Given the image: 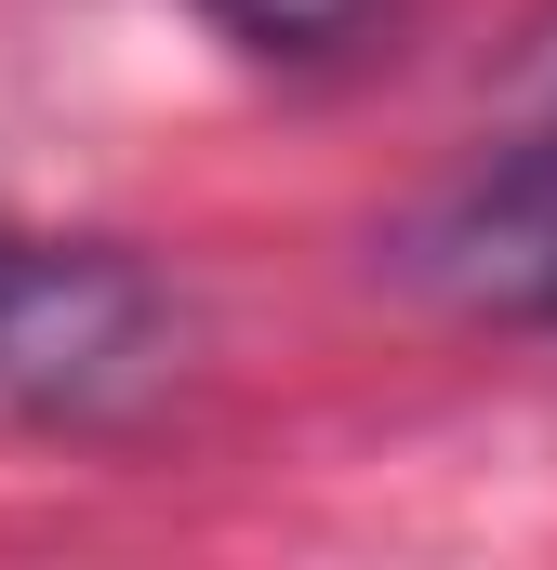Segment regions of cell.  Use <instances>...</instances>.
I'll return each mask as SVG.
<instances>
[{
	"label": "cell",
	"mask_w": 557,
	"mask_h": 570,
	"mask_svg": "<svg viewBox=\"0 0 557 570\" xmlns=\"http://www.w3.org/2000/svg\"><path fill=\"white\" fill-rule=\"evenodd\" d=\"M399 279L478 332H557V134L438 186L399 226Z\"/></svg>",
	"instance_id": "2"
},
{
	"label": "cell",
	"mask_w": 557,
	"mask_h": 570,
	"mask_svg": "<svg viewBox=\"0 0 557 570\" xmlns=\"http://www.w3.org/2000/svg\"><path fill=\"white\" fill-rule=\"evenodd\" d=\"M186 372V305L120 239H0V425H134Z\"/></svg>",
	"instance_id": "1"
},
{
	"label": "cell",
	"mask_w": 557,
	"mask_h": 570,
	"mask_svg": "<svg viewBox=\"0 0 557 570\" xmlns=\"http://www.w3.org/2000/svg\"><path fill=\"white\" fill-rule=\"evenodd\" d=\"M226 40H253V53H332V40H359L385 0H199Z\"/></svg>",
	"instance_id": "3"
},
{
	"label": "cell",
	"mask_w": 557,
	"mask_h": 570,
	"mask_svg": "<svg viewBox=\"0 0 557 570\" xmlns=\"http://www.w3.org/2000/svg\"><path fill=\"white\" fill-rule=\"evenodd\" d=\"M531 80H545V107H557V27H545V53H531Z\"/></svg>",
	"instance_id": "4"
}]
</instances>
